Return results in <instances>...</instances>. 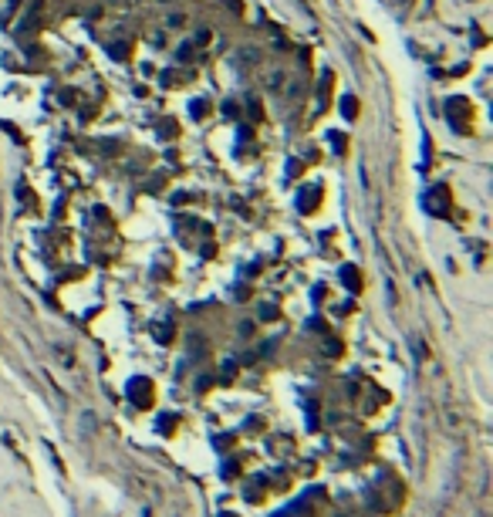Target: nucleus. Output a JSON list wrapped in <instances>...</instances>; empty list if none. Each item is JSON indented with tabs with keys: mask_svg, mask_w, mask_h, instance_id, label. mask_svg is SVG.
Here are the masks:
<instances>
[{
	"mask_svg": "<svg viewBox=\"0 0 493 517\" xmlns=\"http://www.w3.org/2000/svg\"><path fill=\"white\" fill-rule=\"evenodd\" d=\"M331 142H335V149H338V152H345V135H331Z\"/></svg>",
	"mask_w": 493,
	"mask_h": 517,
	"instance_id": "3",
	"label": "nucleus"
},
{
	"mask_svg": "<svg viewBox=\"0 0 493 517\" xmlns=\"http://www.w3.org/2000/svg\"><path fill=\"white\" fill-rule=\"evenodd\" d=\"M206 112H210V105H206V101H193V115H206Z\"/></svg>",
	"mask_w": 493,
	"mask_h": 517,
	"instance_id": "2",
	"label": "nucleus"
},
{
	"mask_svg": "<svg viewBox=\"0 0 493 517\" xmlns=\"http://www.w3.org/2000/svg\"><path fill=\"white\" fill-rule=\"evenodd\" d=\"M341 115H345L348 122H355V119H358V101L351 98V95H345V98H341Z\"/></svg>",
	"mask_w": 493,
	"mask_h": 517,
	"instance_id": "1",
	"label": "nucleus"
}]
</instances>
